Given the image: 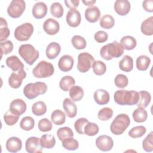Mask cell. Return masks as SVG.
<instances>
[{"instance_id":"1","label":"cell","mask_w":153,"mask_h":153,"mask_svg":"<svg viewBox=\"0 0 153 153\" xmlns=\"http://www.w3.org/2000/svg\"><path fill=\"white\" fill-rule=\"evenodd\" d=\"M114 99L120 105H134L137 103L139 95L135 90H118L115 92Z\"/></svg>"},{"instance_id":"2","label":"cell","mask_w":153,"mask_h":153,"mask_svg":"<svg viewBox=\"0 0 153 153\" xmlns=\"http://www.w3.org/2000/svg\"><path fill=\"white\" fill-rule=\"evenodd\" d=\"M123 53L124 48L123 46L117 41L103 46L100 51V56L106 60L120 57L123 55Z\"/></svg>"},{"instance_id":"3","label":"cell","mask_w":153,"mask_h":153,"mask_svg":"<svg viewBox=\"0 0 153 153\" xmlns=\"http://www.w3.org/2000/svg\"><path fill=\"white\" fill-rule=\"evenodd\" d=\"M47 90V85L43 82L29 83L23 88V94L28 99H33L38 96L44 94Z\"/></svg>"},{"instance_id":"4","label":"cell","mask_w":153,"mask_h":153,"mask_svg":"<svg viewBox=\"0 0 153 153\" xmlns=\"http://www.w3.org/2000/svg\"><path fill=\"white\" fill-rule=\"evenodd\" d=\"M130 123V119L127 114H118L111 124V131L115 135H120L126 131Z\"/></svg>"},{"instance_id":"5","label":"cell","mask_w":153,"mask_h":153,"mask_svg":"<svg viewBox=\"0 0 153 153\" xmlns=\"http://www.w3.org/2000/svg\"><path fill=\"white\" fill-rule=\"evenodd\" d=\"M19 53L25 62L29 65H33L39 56L38 50L29 44L21 45L19 48Z\"/></svg>"},{"instance_id":"6","label":"cell","mask_w":153,"mask_h":153,"mask_svg":"<svg viewBox=\"0 0 153 153\" xmlns=\"http://www.w3.org/2000/svg\"><path fill=\"white\" fill-rule=\"evenodd\" d=\"M54 72L53 65L47 61L39 62L33 69L32 74L35 78H44L51 76Z\"/></svg>"},{"instance_id":"7","label":"cell","mask_w":153,"mask_h":153,"mask_svg":"<svg viewBox=\"0 0 153 153\" xmlns=\"http://www.w3.org/2000/svg\"><path fill=\"white\" fill-rule=\"evenodd\" d=\"M33 32V26L30 23H25L17 26L14 30V37L19 41H26Z\"/></svg>"},{"instance_id":"8","label":"cell","mask_w":153,"mask_h":153,"mask_svg":"<svg viewBox=\"0 0 153 153\" xmlns=\"http://www.w3.org/2000/svg\"><path fill=\"white\" fill-rule=\"evenodd\" d=\"M94 59L92 55L87 52L79 54L78 56L77 69L79 72L85 73L88 72L92 67Z\"/></svg>"},{"instance_id":"9","label":"cell","mask_w":153,"mask_h":153,"mask_svg":"<svg viewBox=\"0 0 153 153\" xmlns=\"http://www.w3.org/2000/svg\"><path fill=\"white\" fill-rule=\"evenodd\" d=\"M26 8V3L23 0H13L7 8L8 14L12 18L20 17Z\"/></svg>"},{"instance_id":"10","label":"cell","mask_w":153,"mask_h":153,"mask_svg":"<svg viewBox=\"0 0 153 153\" xmlns=\"http://www.w3.org/2000/svg\"><path fill=\"white\" fill-rule=\"evenodd\" d=\"M26 76V73L24 69L17 72H13L8 78V84L13 88H18L20 87L22 81Z\"/></svg>"},{"instance_id":"11","label":"cell","mask_w":153,"mask_h":153,"mask_svg":"<svg viewBox=\"0 0 153 153\" xmlns=\"http://www.w3.org/2000/svg\"><path fill=\"white\" fill-rule=\"evenodd\" d=\"M25 148L29 153H41L42 151V147L40 143V139L37 137H29L25 143Z\"/></svg>"},{"instance_id":"12","label":"cell","mask_w":153,"mask_h":153,"mask_svg":"<svg viewBox=\"0 0 153 153\" xmlns=\"http://www.w3.org/2000/svg\"><path fill=\"white\" fill-rule=\"evenodd\" d=\"M96 145L102 151H109L114 146V141L109 136L101 135L96 139Z\"/></svg>"},{"instance_id":"13","label":"cell","mask_w":153,"mask_h":153,"mask_svg":"<svg viewBox=\"0 0 153 153\" xmlns=\"http://www.w3.org/2000/svg\"><path fill=\"white\" fill-rule=\"evenodd\" d=\"M66 21L68 25L72 27L78 26L81 21L80 13L76 9H70L66 14Z\"/></svg>"},{"instance_id":"14","label":"cell","mask_w":153,"mask_h":153,"mask_svg":"<svg viewBox=\"0 0 153 153\" xmlns=\"http://www.w3.org/2000/svg\"><path fill=\"white\" fill-rule=\"evenodd\" d=\"M26 104L24 100L20 99L13 100L10 105V111L14 114L20 116L26 110Z\"/></svg>"},{"instance_id":"15","label":"cell","mask_w":153,"mask_h":153,"mask_svg":"<svg viewBox=\"0 0 153 153\" xmlns=\"http://www.w3.org/2000/svg\"><path fill=\"white\" fill-rule=\"evenodd\" d=\"M43 29L48 35H54L59 32L60 25L59 22L56 20L52 18H48L44 22Z\"/></svg>"},{"instance_id":"16","label":"cell","mask_w":153,"mask_h":153,"mask_svg":"<svg viewBox=\"0 0 153 153\" xmlns=\"http://www.w3.org/2000/svg\"><path fill=\"white\" fill-rule=\"evenodd\" d=\"M74 60L70 55H63L62 56L58 62L59 68L63 72L70 71L74 66Z\"/></svg>"},{"instance_id":"17","label":"cell","mask_w":153,"mask_h":153,"mask_svg":"<svg viewBox=\"0 0 153 153\" xmlns=\"http://www.w3.org/2000/svg\"><path fill=\"white\" fill-rule=\"evenodd\" d=\"M114 10L118 15L126 16L130 10V3L127 0H117L114 4Z\"/></svg>"},{"instance_id":"18","label":"cell","mask_w":153,"mask_h":153,"mask_svg":"<svg viewBox=\"0 0 153 153\" xmlns=\"http://www.w3.org/2000/svg\"><path fill=\"white\" fill-rule=\"evenodd\" d=\"M32 15L37 19L44 18L47 13V5L43 2H38L32 8Z\"/></svg>"},{"instance_id":"19","label":"cell","mask_w":153,"mask_h":153,"mask_svg":"<svg viewBox=\"0 0 153 153\" xmlns=\"http://www.w3.org/2000/svg\"><path fill=\"white\" fill-rule=\"evenodd\" d=\"M22 142L17 137H11L6 142V148L10 152H17L21 150Z\"/></svg>"},{"instance_id":"20","label":"cell","mask_w":153,"mask_h":153,"mask_svg":"<svg viewBox=\"0 0 153 153\" xmlns=\"http://www.w3.org/2000/svg\"><path fill=\"white\" fill-rule=\"evenodd\" d=\"M100 11L98 7L93 6L87 8L85 11V18L90 23H95L98 21L100 17Z\"/></svg>"},{"instance_id":"21","label":"cell","mask_w":153,"mask_h":153,"mask_svg":"<svg viewBox=\"0 0 153 153\" xmlns=\"http://www.w3.org/2000/svg\"><path fill=\"white\" fill-rule=\"evenodd\" d=\"M93 97L95 102L100 105L107 104L110 100L109 93L104 89H98L95 91Z\"/></svg>"},{"instance_id":"22","label":"cell","mask_w":153,"mask_h":153,"mask_svg":"<svg viewBox=\"0 0 153 153\" xmlns=\"http://www.w3.org/2000/svg\"><path fill=\"white\" fill-rule=\"evenodd\" d=\"M63 108L69 118H74L77 114V108L72 100L69 98H65L63 102Z\"/></svg>"},{"instance_id":"23","label":"cell","mask_w":153,"mask_h":153,"mask_svg":"<svg viewBox=\"0 0 153 153\" xmlns=\"http://www.w3.org/2000/svg\"><path fill=\"white\" fill-rule=\"evenodd\" d=\"M60 51L61 47L60 44L56 42H52L47 47L45 54L48 59L52 60L58 56Z\"/></svg>"},{"instance_id":"24","label":"cell","mask_w":153,"mask_h":153,"mask_svg":"<svg viewBox=\"0 0 153 153\" xmlns=\"http://www.w3.org/2000/svg\"><path fill=\"white\" fill-rule=\"evenodd\" d=\"M6 65L13 72H17L24 69V65L16 56H11L6 59Z\"/></svg>"},{"instance_id":"25","label":"cell","mask_w":153,"mask_h":153,"mask_svg":"<svg viewBox=\"0 0 153 153\" xmlns=\"http://www.w3.org/2000/svg\"><path fill=\"white\" fill-rule=\"evenodd\" d=\"M120 69L124 72H130L133 68V60L128 55H125L119 62Z\"/></svg>"},{"instance_id":"26","label":"cell","mask_w":153,"mask_h":153,"mask_svg":"<svg viewBox=\"0 0 153 153\" xmlns=\"http://www.w3.org/2000/svg\"><path fill=\"white\" fill-rule=\"evenodd\" d=\"M139 99L136 104L137 106L143 108L147 107L151 100V94L146 90H142L139 92Z\"/></svg>"},{"instance_id":"27","label":"cell","mask_w":153,"mask_h":153,"mask_svg":"<svg viewBox=\"0 0 153 153\" xmlns=\"http://www.w3.org/2000/svg\"><path fill=\"white\" fill-rule=\"evenodd\" d=\"M141 32L145 35H153V17L151 16L145 19L141 24Z\"/></svg>"},{"instance_id":"28","label":"cell","mask_w":153,"mask_h":153,"mask_svg":"<svg viewBox=\"0 0 153 153\" xmlns=\"http://www.w3.org/2000/svg\"><path fill=\"white\" fill-rule=\"evenodd\" d=\"M84 90L82 87L78 85H74L69 90V96L74 102L81 100L84 96Z\"/></svg>"},{"instance_id":"29","label":"cell","mask_w":153,"mask_h":153,"mask_svg":"<svg viewBox=\"0 0 153 153\" xmlns=\"http://www.w3.org/2000/svg\"><path fill=\"white\" fill-rule=\"evenodd\" d=\"M120 44L123 46L124 49H126L127 50H131L136 47L137 45V42L134 37L127 35L123 36L121 39Z\"/></svg>"},{"instance_id":"30","label":"cell","mask_w":153,"mask_h":153,"mask_svg":"<svg viewBox=\"0 0 153 153\" xmlns=\"http://www.w3.org/2000/svg\"><path fill=\"white\" fill-rule=\"evenodd\" d=\"M75 84V79L69 75H66L62 77L59 82L60 88L64 91H69L71 88Z\"/></svg>"},{"instance_id":"31","label":"cell","mask_w":153,"mask_h":153,"mask_svg":"<svg viewBox=\"0 0 153 153\" xmlns=\"http://www.w3.org/2000/svg\"><path fill=\"white\" fill-rule=\"evenodd\" d=\"M132 117L134 121L136 123L145 122L148 118L146 111L141 107H137L133 112Z\"/></svg>"},{"instance_id":"32","label":"cell","mask_w":153,"mask_h":153,"mask_svg":"<svg viewBox=\"0 0 153 153\" xmlns=\"http://www.w3.org/2000/svg\"><path fill=\"white\" fill-rule=\"evenodd\" d=\"M51 120L54 124L60 126L65 123L66 120V115L62 111L56 109L52 112L51 115Z\"/></svg>"},{"instance_id":"33","label":"cell","mask_w":153,"mask_h":153,"mask_svg":"<svg viewBox=\"0 0 153 153\" xmlns=\"http://www.w3.org/2000/svg\"><path fill=\"white\" fill-rule=\"evenodd\" d=\"M40 143L43 148H53L56 144L55 137L51 134H44L40 138Z\"/></svg>"},{"instance_id":"34","label":"cell","mask_w":153,"mask_h":153,"mask_svg":"<svg viewBox=\"0 0 153 153\" xmlns=\"http://www.w3.org/2000/svg\"><path fill=\"white\" fill-rule=\"evenodd\" d=\"M151 63V59L145 55H141L136 59V68L139 71H146Z\"/></svg>"},{"instance_id":"35","label":"cell","mask_w":153,"mask_h":153,"mask_svg":"<svg viewBox=\"0 0 153 153\" xmlns=\"http://www.w3.org/2000/svg\"><path fill=\"white\" fill-rule=\"evenodd\" d=\"M32 112L36 116H41L46 113L47 106L42 101L36 102L32 106Z\"/></svg>"},{"instance_id":"36","label":"cell","mask_w":153,"mask_h":153,"mask_svg":"<svg viewBox=\"0 0 153 153\" xmlns=\"http://www.w3.org/2000/svg\"><path fill=\"white\" fill-rule=\"evenodd\" d=\"M62 142L63 147L67 150L74 151L78 149L79 147L78 142L73 138V137H69L65 139Z\"/></svg>"},{"instance_id":"37","label":"cell","mask_w":153,"mask_h":153,"mask_svg":"<svg viewBox=\"0 0 153 153\" xmlns=\"http://www.w3.org/2000/svg\"><path fill=\"white\" fill-rule=\"evenodd\" d=\"M0 41L1 42L8 38L10 35V31L8 27L7 21L2 17L0 18Z\"/></svg>"},{"instance_id":"38","label":"cell","mask_w":153,"mask_h":153,"mask_svg":"<svg viewBox=\"0 0 153 153\" xmlns=\"http://www.w3.org/2000/svg\"><path fill=\"white\" fill-rule=\"evenodd\" d=\"M34 126L35 121L33 118L30 116L23 117L20 123V128L26 131L31 130L33 128Z\"/></svg>"},{"instance_id":"39","label":"cell","mask_w":153,"mask_h":153,"mask_svg":"<svg viewBox=\"0 0 153 153\" xmlns=\"http://www.w3.org/2000/svg\"><path fill=\"white\" fill-rule=\"evenodd\" d=\"M114 24L115 20L111 15H104L100 20V25L103 29H111L114 26Z\"/></svg>"},{"instance_id":"40","label":"cell","mask_w":153,"mask_h":153,"mask_svg":"<svg viewBox=\"0 0 153 153\" xmlns=\"http://www.w3.org/2000/svg\"><path fill=\"white\" fill-rule=\"evenodd\" d=\"M71 42L74 47L77 50L84 49L87 45L85 39L80 35H74L71 39Z\"/></svg>"},{"instance_id":"41","label":"cell","mask_w":153,"mask_h":153,"mask_svg":"<svg viewBox=\"0 0 153 153\" xmlns=\"http://www.w3.org/2000/svg\"><path fill=\"white\" fill-rule=\"evenodd\" d=\"M146 131L145 127L143 126H136L130 129L128 131V135L132 138H139L143 136Z\"/></svg>"},{"instance_id":"42","label":"cell","mask_w":153,"mask_h":153,"mask_svg":"<svg viewBox=\"0 0 153 153\" xmlns=\"http://www.w3.org/2000/svg\"><path fill=\"white\" fill-rule=\"evenodd\" d=\"M93 72L96 75H102L106 71V66L105 63L100 60H96L93 62Z\"/></svg>"},{"instance_id":"43","label":"cell","mask_w":153,"mask_h":153,"mask_svg":"<svg viewBox=\"0 0 153 153\" xmlns=\"http://www.w3.org/2000/svg\"><path fill=\"white\" fill-rule=\"evenodd\" d=\"M57 135L60 141H62L66 138H68L69 137H73L74 133L70 127H60L57 130Z\"/></svg>"},{"instance_id":"44","label":"cell","mask_w":153,"mask_h":153,"mask_svg":"<svg viewBox=\"0 0 153 153\" xmlns=\"http://www.w3.org/2000/svg\"><path fill=\"white\" fill-rule=\"evenodd\" d=\"M50 13L54 17L60 18L64 13L63 6L59 2L53 3L50 6Z\"/></svg>"},{"instance_id":"45","label":"cell","mask_w":153,"mask_h":153,"mask_svg":"<svg viewBox=\"0 0 153 153\" xmlns=\"http://www.w3.org/2000/svg\"><path fill=\"white\" fill-rule=\"evenodd\" d=\"M99 131V126L94 123L88 122L84 127V133L85 134L89 136H95Z\"/></svg>"},{"instance_id":"46","label":"cell","mask_w":153,"mask_h":153,"mask_svg":"<svg viewBox=\"0 0 153 153\" xmlns=\"http://www.w3.org/2000/svg\"><path fill=\"white\" fill-rule=\"evenodd\" d=\"M113 115V110L108 107L101 109L97 114L98 118L101 121H107L112 118Z\"/></svg>"},{"instance_id":"47","label":"cell","mask_w":153,"mask_h":153,"mask_svg":"<svg viewBox=\"0 0 153 153\" xmlns=\"http://www.w3.org/2000/svg\"><path fill=\"white\" fill-rule=\"evenodd\" d=\"M142 148L146 152L153 151V132L151 131L142 142Z\"/></svg>"},{"instance_id":"48","label":"cell","mask_w":153,"mask_h":153,"mask_svg":"<svg viewBox=\"0 0 153 153\" xmlns=\"http://www.w3.org/2000/svg\"><path fill=\"white\" fill-rule=\"evenodd\" d=\"M19 117L20 116L13 114L9 110L4 115V120L7 126H11L14 125L18 121Z\"/></svg>"},{"instance_id":"49","label":"cell","mask_w":153,"mask_h":153,"mask_svg":"<svg viewBox=\"0 0 153 153\" xmlns=\"http://www.w3.org/2000/svg\"><path fill=\"white\" fill-rule=\"evenodd\" d=\"M114 82L118 88H123L127 86L128 84V79L125 75L118 74L115 78Z\"/></svg>"},{"instance_id":"50","label":"cell","mask_w":153,"mask_h":153,"mask_svg":"<svg viewBox=\"0 0 153 153\" xmlns=\"http://www.w3.org/2000/svg\"><path fill=\"white\" fill-rule=\"evenodd\" d=\"M88 123V120L85 118H80L76 120L74 123V127L76 131L80 134H84V127Z\"/></svg>"},{"instance_id":"51","label":"cell","mask_w":153,"mask_h":153,"mask_svg":"<svg viewBox=\"0 0 153 153\" xmlns=\"http://www.w3.org/2000/svg\"><path fill=\"white\" fill-rule=\"evenodd\" d=\"M38 129L42 132L51 131L53 127L51 121L47 118H42L38 122Z\"/></svg>"},{"instance_id":"52","label":"cell","mask_w":153,"mask_h":153,"mask_svg":"<svg viewBox=\"0 0 153 153\" xmlns=\"http://www.w3.org/2000/svg\"><path fill=\"white\" fill-rule=\"evenodd\" d=\"M0 48L1 50V55L7 54L10 53L13 50V44L10 41L7 40L4 42H1L0 44Z\"/></svg>"},{"instance_id":"53","label":"cell","mask_w":153,"mask_h":153,"mask_svg":"<svg viewBox=\"0 0 153 153\" xmlns=\"http://www.w3.org/2000/svg\"><path fill=\"white\" fill-rule=\"evenodd\" d=\"M94 38L97 42L103 43L108 40V35L105 31L99 30L94 34Z\"/></svg>"},{"instance_id":"54","label":"cell","mask_w":153,"mask_h":153,"mask_svg":"<svg viewBox=\"0 0 153 153\" xmlns=\"http://www.w3.org/2000/svg\"><path fill=\"white\" fill-rule=\"evenodd\" d=\"M142 7L146 11L152 13L153 11V1L152 0L144 1L142 2Z\"/></svg>"},{"instance_id":"55","label":"cell","mask_w":153,"mask_h":153,"mask_svg":"<svg viewBox=\"0 0 153 153\" xmlns=\"http://www.w3.org/2000/svg\"><path fill=\"white\" fill-rule=\"evenodd\" d=\"M79 3V1L78 0H66L65 1V4L66 5V6L70 8V9H75V8H76Z\"/></svg>"},{"instance_id":"56","label":"cell","mask_w":153,"mask_h":153,"mask_svg":"<svg viewBox=\"0 0 153 153\" xmlns=\"http://www.w3.org/2000/svg\"><path fill=\"white\" fill-rule=\"evenodd\" d=\"M82 2L85 4V5L90 6V7H93V5L96 3V1H95V0H93V1H82Z\"/></svg>"}]
</instances>
